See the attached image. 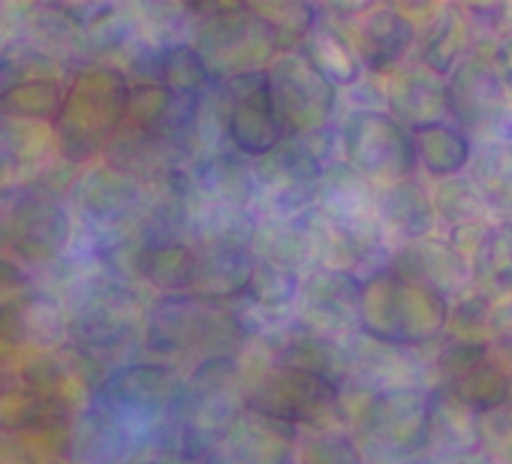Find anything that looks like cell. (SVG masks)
I'll return each instance as SVG.
<instances>
[{
  "instance_id": "f35d334b",
  "label": "cell",
  "mask_w": 512,
  "mask_h": 464,
  "mask_svg": "<svg viewBox=\"0 0 512 464\" xmlns=\"http://www.w3.org/2000/svg\"><path fill=\"white\" fill-rule=\"evenodd\" d=\"M0 145H4L7 157L16 163H34L43 160L52 151V127L43 121H16V118H0Z\"/></svg>"
},
{
  "instance_id": "9a60e30c",
  "label": "cell",
  "mask_w": 512,
  "mask_h": 464,
  "mask_svg": "<svg viewBox=\"0 0 512 464\" xmlns=\"http://www.w3.org/2000/svg\"><path fill=\"white\" fill-rule=\"evenodd\" d=\"M223 94H226V139L235 145L238 154L256 160L287 139L269 97L266 70L226 79Z\"/></svg>"
},
{
  "instance_id": "9c48e42d",
  "label": "cell",
  "mask_w": 512,
  "mask_h": 464,
  "mask_svg": "<svg viewBox=\"0 0 512 464\" xmlns=\"http://www.w3.org/2000/svg\"><path fill=\"white\" fill-rule=\"evenodd\" d=\"M266 85L287 139L332 124L338 109V88L326 82L299 49H284L266 67Z\"/></svg>"
},
{
  "instance_id": "7dc6e473",
  "label": "cell",
  "mask_w": 512,
  "mask_h": 464,
  "mask_svg": "<svg viewBox=\"0 0 512 464\" xmlns=\"http://www.w3.org/2000/svg\"><path fill=\"white\" fill-rule=\"evenodd\" d=\"M7 163H10V157H7L4 145H0V175H4V172H7Z\"/></svg>"
},
{
  "instance_id": "603a6c76",
  "label": "cell",
  "mask_w": 512,
  "mask_h": 464,
  "mask_svg": "<svg viewBox=\"0 0 512 464\" xmlns=\"http://www.w3.org/2000/svg\"><path fill=\"white\" fill-rule=\"evenodd\" d=\"M482 452V419L461 407L449 392L431 386L428 410V446L425 455L449 464Z\"/></svg>"
},
{
  "instance_id": "836d02e7",
  "label": "cell",
  "mask_w": 512,
  "mask_h": 464,
  "mask_svg": "<svg viewBox=\"0 0 512 464\" xmlns=\"http://www.w3.org/2000/svg\"><path fill=\"white\" fill-rule=\"evenodd\" d=\"M64 106V91L52 79H22L0 94V115L16 121H55Z\"/></svg>"
},
{
  "instance_id": "4fadbf2b",
  "label": "cell",
  "mask_w": 512,
  "mask_h": 464,
  "mask_svg": "<svg viewBox=\"0 0 512 464\" xmlns=\"http://www.w3.org/2000/svg\"><path fill=\"white\" fill-rule=\"evenodd\" d=\"M359 296H362V275L320 266L299 281L296 293V326L326 335L344 338L359 323Z\"/></svg>"
},
{
  "instance_id": "d6a6232c",
  "label": "cell",
  "mask_w": 512,
  "mask_h": 464,
  "mask_svg": "<svg viewBox=\"0 0 512 464\" xmlns=\"http://www.w3.org/2000/svg\"><path fill=\"white\" fill-rule=\"evenodd\" d=\"M428 190H431V205H434V217H437V236H443L446 229L461 226V223L494 220V214L488 211V205L482 202L479 190L473 187V181L467 175L437 181Z\"/></svg>"
},
{
  "instance_id": "ee69618b",
  "label": "cell",
  "mask_w": 512,
  "mask_h": 464,
  "mask_svg": "<svg viewBox=\"0 0 512 464\" xmlns=\"http://www.w3.org/2000/svg\"><path fill=\"white\" fill-rule=\"evenodd\" d=\"M488 61H491V67H494L503 91H506V97L512 100V31L488 52Z\"/></svg>"
},
{
  "instance_id": "277c9868",
  "label": "cell",
  "mask_w": 512,
  "mask_h": 464,
  "mask_svg": "<svg viewBox=\"0 0 512 464\" xmlns=\"http://www.w3.org/2000/svg\"><path fill=\"white\" fill-rule=\"evenodd\" d=\"M244 410V374L232 356L202 359L184 383L178 416V449L187 461L217 449L226 428Z\"/></svg>"
},
{
  "instance_id": "7a4b0ae2",
  "label": "cell",
  "mask_w": 512,
  "mask_h": 464,
  "mask_svg": "<svg viewBox=\"0 0 512 464\" xmlns=\"http://www.w3.org/2000/svg\"><path fill=\"white\" fill-rule=\"evenodd\" d=\"M449 302L425 287L395 278L386 266L362 275L356 329L410 350H428L446 332Z\"/></svg>"
},
{
  "instance_id": "b9f144b4",
  "label": "cell",
  "mask_w": 512,
  "mask_h": 464,
  "mask_svg": "<svg viewBox=\"0 0 512 464\" xmlns=\"http://www.w3.org/2000/svg\"><path fill=\"white\" fill-rule=\"evenodd\" d=\"M488 359L512 377V302H497L485 329Z\"/></svg>"
},
{
  "instance_id": "ab89813d",
  "label": "cell",
  "mask_w": 512,
  "mask_h": 464,
  "mask_svg": "<svg viewBox=\"0 0 512 464\" xmlns=\"http://www.w3.org/2000/svg\"><path fill=\"white\" fill-rule=\"evenodd\" d=\"M491 308H494L491 299H485L476 290H467L461 299L449 302V320H446V332L443 335L467 338V341H485Z\"/></svg>"
},
{
  "instance_id": "6da1fadb",
  "label": "cell",
  "mask_w": 512,
  "mask_h": 464,
  "mask_svg": "<svg viewBox=\"0 0 512 464\" xmlns=\"http://www.w3.org/2000/svg\"><path fill=\"white\" fill-rule=\"evenodd\" d=\"M184 380L166 362H133L112 371L94 395V413L106 419L127 443L142 449L160 440L172 425L178 434Z\"/></svg>"
},
{
  "instance_id": "8992f818",
  "label": "cell",
  "mask_w": 512,
  "mask_h": 464,
  "mask_svg": "<svg viewBox=\"0 0 512 464\" xmlns=\"http://www.w3.org/2000/svg\"><path fill=\"white\" fill-rule=\"evenodd\" d=\"M281 37L253 7H223L193 25V52L208 76L235 79L260 73L278 58Z\"/></svg>"
},
{
  "instance_id": "7402d4cb",
  "label": "cell",
  "mask_w": 512,
  "mask_h": 464,
  "mask_svg": "<svg viewBox=\"0 0 512 464\" xmlns=\"http://www.w3.org/2000/svg\"><path fill=\"white\" fill-rule=\"evenodd\" d=\"M470 46H473V37H470V25L464 19L461 4L431 7L416 25L413 61L446 79L455 70V64L470 52Z\"/></svg>"
},
{
  "instance_id": "8d00e7d4",
  "label": "cell",
  "mask_w": 512,
  "mask_h": 464,
  "mask_svg": "<svg viewBox=\"0 0 512 464\" xmlns=\"http://www.w3.org/2000/svg\"><path fill=\"white\" fill-rule=\"evenodd\" d=\"M208 82V70L187 43L166 46L160 55V85L178 97H196Z\"/></svg>"
},
{
  "instance_id": "bcb514c9",
  "label": "cell",
  "mask_w": 512,
  "mask_h": 464,
  "mask_svg": "<svg viewBox=\"0 0 512 464\" xmlns=\"http://www.w3.org/2000/svg\"><path fill=\"white\" fill-rule=\"evenodd\" d=\"M398 464H443V461H437L431 455H419V458H407V461H398Z\"/></svg>"
},
{
  "instance_id": "d590c367",
  "label": "cell",
  "mask_w": 512,
  "mask_h": 464,
  "mask_svg": "<svg viewBox=\"0 0 512 464\" xmlns=\"http://www.w3.org/2000/svg\"><path fill=\"white\" fill-rule=\"evenodd\" d=\"M299 275L269 263V260H256L253 257V269H250V281H247V293L253 296V302L266 308V311H278V308H290L296 302L299 293Z\"/></svg>"
},
{
  "instance_id": "ffe728a7",
  "label": "cell",
  "mask_w": 512,
  "mask_h": 464,
  "mask_svg": "<svg viewBox=\"0 0 512 464\" xmlns=\"http://www.w3.org/2000/svg\"><path fill=\"white\" fill-rule=\"evenodd\" d=\"M145 193L136 178L106 166L91 169L76 187V208L85 226L94 232H118L133 220H142Z\"/></svg>"
},
{
  "instance_id": "f546056e",
  "label": "cell",
  "mask_w": 512,
  "mask_h": 464,
  "mask_svg": "<svg viewBox=\"0 0 512 464\" xmlns=\"http://www.w3.org/2000/svg\"><path fill=\"white\" fill-rule=\"evenodd\" d=\"M413 148H416L419 172L437 184V181L467 172L473 139L461 133L455 124H437V127L413 133Z\"/></svg>"
},
{
  "instance_id": "5bb4252c",
  "label": "cell",
  "mask_w": 512,
  "mask_h": 464,
  "mask_svg": "<svg viewBox=\"0 0 512 464\" xmlns=\"http://www.w3.org/2000/svg\"><path fill=\"white\" fill-rule=\"evenodd\" d=\"M416 19L404 7L368 4L362 16L350 25H341L356 49L362 73L371 79H386L413 58L416 46Z\"/></svg>"
},
{
  "instance_id": "ac0fdd59",
  "label": "cell",
  "mask_w": 512,
  "mask_h": 464,
  "mask_svg": "<svg viewBox=\"0 0 512 464\" xmlns=\"http://www.w3.org/2000/svg\"><path fill=\"white\" fill-rule=\"evenodd\" d=\"M383 112H389L410 133L449 124L446 79L410 58L383 79Z\"/></svg>"
},
{
  "instance_id": "4dcf8cb0",
  "label": "cell",
  "mask_w": 512,
  "mask_h": 464,
  "mask_svg": "<svg viewBox=\"0 0 512 464\" xmlns=\"http://www.w3.org/2000/svg\"><path fill=\"white\" fill-rule=\"evenodd\" d=\"M139 275L166 296H184L190 278V245L184 242H145L133 260Z\"/></svg>"
},
{
  "instance_id": "2e32d148",
  "label": "cell",
  "mask_w": 512,
  "mask_h": 464,
  "mask_svg": "<svg viewBox=\"0 0 512 464\" xmlns=\"http://www.w3.org/2000/svg\"><path fill=\"white\" fill-rule=\"evenodd\" d=\"M386 269L401 281H410L416 287H425L443 296L446 302H455L467 290H473L470 263L458 257L446 245L443 236H428V239L395 245L386 257Z\"/></svg>"
},
{
  "instance_id": "f6af8a7d",
  "label": "cell",
  "mask_w": 512,
  "mask_h": 464,
  "mask_svg": "<svg viewBox=\"0 0 512 464\" xmlns=\"http://www.w3.org/2000/svg\"><path fill=\"white\" fill-rule=\"evenodd\" d=\"M449 464H494V461H491L488 455H482V452H479V455H473V458H464V461H449Z\"/></svg>"
},
{
  "instance_id": "3957f363",
  "label": "cell",
  "mask_w": 512,
  "mask_h": 464,
  "mask_svg": "<svg viewBox=\"0 0 512 464\" xmlns=\"http://www.w3.org/2000/svg\"><path fill=\"white\" fill-rule=\"evenodd\" d=\"M431 389H380L353 398L347 431L368 464H398L425 455Z\"/></svg>"
},
{
  "instance_id": "f1b7e54d",
  "label": "cell",
  "mask_w": 512,
  "mask_h": 464,
  "mask_svg": "<svg viewBox=\"0 0 512 464\" xmlns=\"http://www.w3.org/2000/svg\"><path fill=\"white\" fill-rule=\"evenodd\" d=\"M193 193L223 205L247 208L256 199V181L250 160L232 151H217L193 169Z\"/></svg>"
},
{
  "instance_id": "ba28073f",
  "label": "cell",
  "mask_w": 512,
  "mask_h": 464,
  "mask_svg": "<svg viewBox=\"0 0 512 464\" xmlns=\"http://www.w3.org/2000/svg\"><path fill=\"white\" fill-rule=\"evenodd\" d=\"M244 410L266 413L293 428H347L344 398L335 386L275 362L244 383Z\"/></svg>"
},
{
  "instance_id": "d6986e66",
  "label": "cell",
  "mask_w": 512,
  "mask_h": 464,
  "mask_svg": "<svg viewBox=\"0 0 512 464\" xmlns=\"http://www.w3.org/2000/svg\"><path fill=\"white\" fill-rule=\"evenodd\" d=\"M296 443L299 431L293 425L256 410H241L208 464H290Z\"/></svg>"
},
{
  "instance_id": "83f0119b",
  "label": "cell",
  "mask_w": 512,
  "mask_h": 464,
  "mask_svg": "<svg viewBox=\"0 0 512 464\" xmlns=\"http://www.w3.org/2000/svg\"><path fill=\"white\" fill-rule=\"evenodd\" d=\"M473 290L485 299L512 302V217H494L482 245L470 257Z\"/></svg>"
},
{
  "instance_id": "7c38bea8",
  "label": "cell",
  "mask_w": 512,
  "mask_h": 464,
  "mask_svg": "<svg viewBox=\"0 0 512 464\" xmlns=\"http://www.w3.org/2000/svg\"><path fill=\"white\" fill-rule=\"evenodd\" d=\"M350 359V386L341 395H368L380 389H431V371L422 350L398 347L389 341H377L359 329L341 338Z\"/></svg>"
},
{
  "instance_id": "52a82bcc",
  "label": "cell",
  "mask_w": 512,
  "mask_h": 464,
  "mask_svg": "<svg viewBox=\"0 0 512 464\" xmlns=\"http://www.w3.org/2000/svg\"><path fill=\"white\" fill-rule=\"evenodd\" d=\"M338 127V160L374 187L419 178L413 133L383 109H350Z\"/></svg>"
},
{
  "instance_id": "c3c4849f",
  "label": "cell",
  "mask_w": 512,
  "mask_h": 464,
  "mask_svg": "<svg viewBox=\"0 0 512 464\" xmlns=\"http://www.w3.org/2000/svg\"><path fill=\"white\" fill-rule=\"evenodd\" d=\"M118 464H160V461H148V458H127V461H118Z\"/></svg>"
},
{
  "instance_id": "cb8c5ba5",
  "label": "cell",
  "mask_w": 512,
  "mask_h": 464,
  "mask_svg": "<svg viewBox=\"0 0 512 464\" xmlns=\"http://www.w3.org/2000/svg\"><path fill=\"white\" fill-rule=\"evenodd\" d=\"M253 269L250 248L229 245H190V278L187 296L196 299H223L247 290Z\"/></svg>"
},
{
  "instance_id": "30bf717a",
  "label": "cell",
  "mask_w": 512,
  "mask_h": 464,
  "mask_svg": "<svg viewBox=\"0 0 512 464\" xmlns=\"http://www.w3.org/2000/svg\"><path fill=\"white\" fill-rule=\"evenodd\" d=\"M314 205L326 217H332L347 236H353L377 266H386V257L392 248L386 245L383 229L377 223V187L374 184L356 175L347 163L335 160L332 166L323 169L317 181Z\"/></svg>"
},
{
  "instance_id": "44dd1931",
  "label": "cell",
  "mask_w": 512,
  "mask_h": 464,
  "mask_svg": "<svg viewBox=\"0 0 512 464\" xmlns=\"http://www.w3.org/2000/svg\"><path fill=\"white\" fill-rule=\"evenodd\" d=\"M377 223L389 248L437 236L431 190L422 178L377 187Z\"/></svg>"
},
{
  "instance_id": "5b68a950",
  "label": "cell",
  "mask_w": 512,
  "mask_h": 464,
  "mask_svg": "<svg viewBox=\"0 0 512 464\" xmlns=\"http://www.w3.org/2000/svg\"><path fill=\"white\" fill-rule=\"evenodd\" d=\"M127 97V79L115 67L85 70L73 82L58 112V136L64 154L73 163L94 157L112 145L121 121H127Z\"/></svg>"
},
{
  "instance_id": "7bdbcfd3",
  "label": "cell",
  "mask_w": 512,
  "mask_h": 464,
  "mask_svg": "<svg viewBox=\"0 0 512 464\" xmlns=\"http://www.w3.org/2000/svg\"><path fill=\"white\" fill-rule=\"evenodd\" d=\"M494 220H482V223H461V226H452V229H446L443 232V239H446V245L458 254V257H464L467 263H470V257L476 254V248L482 245V239H485V232H488V226H491Z\"/></svg>"
},
{
  "instance_id": "60d3db41",
  "label": "cell",
  "mask_w": 512,
  "mask_h": 464,
  "mask_svg": "<svg viewBox=\"0 0 512 464\" xmlns=\"http://www.w3.org/2000/svg\"><path fill=\"white\" fill-rule=\"evenodd\" d=\"M482 455L494 464H512V398L482 416Z\"/></svg>"
},
{
  "instance_id": "d4e9b609",
  "label": "cell",
  "mask_w": 512,
  "mask_h": 464,
  "mask_svg": "<svg viewBox=\"0 0 512 464\" xmlns=\"http://www.w3.org/2000/svg\"><path fill=\"white\" fill-rule=\"evenodd\" d=\"M275 365L311 374L335 386L338 392L350 386V359L341 338H326L302 326H296L287 338H281V347L275 350Z\"/></svg>"
},
{
  "instance_id": "e575fe53",
  "label": "cell",
  "mask_w": 512,
  "mask_h": 464,
  "mask_svg": "<svg viewBox=\"0 0 512 464\" xmlns=\"http://www.w3.org/2000/svg\"><path fill=\"white\" fill-rule=\"evenodd\" d=\"M422 353H425V362H428V371H431V383L434 386H449V383L461 380L464 374H470L476 365H482L488 359V344L443 335L437 344H431Z\"/></svg>"
},
{
  "instance_id": "8fae6325",
  "label": "cell",
  "mask_w": 512,
  "mask_h": 464,
  "mask_svg": "<svg viewBox=\"0 0 512 464\" xmlns=\"http://www.w3.org/2000/svg\"><path fill=\"white\" fill-rule=\"evenodd\" d=\"M446 100H449V124H455L473 142L494 136L509 109V97L488 55L476 49H470L446 76Z\"/></svg>"
},
{
  "instance_id": "e0dca14e",
  "label": "cell",
  "mask_w": 512,
  "mask_h": 464,
  "mask_svg": "<svg viewBox=\"0 0 512 464\" xmlns=\"http://www.w3.org/2000/svg\"><path fill=\"white\" fill-rule=\"evenodd\" d=\"M7 236L28 263H52L70 245V214L46 190L22 193L10 208Z\"/></svg>"
},
{
  "instance_id": "74e56055",
  "label": "cell",
  "mask_w": 512,
  "mask_h": 464,
  "mask_svg": "<svg viewBox=\"0 0 512 464\" xmlns=\"http://www.w3.org/2000/svg\"><path fill=\"white\" fill-rule=\"evenodd\" d=\"M299 464H368L347 428L308 431L296 443Z\"/></svg>"
},
{
  "instance_id": "1f68e13d",
  "label": "cell",
  "mask_w": 512,
  "mask_h": 464,
  "mask_svg": "<svg viewBox=\"0 0 512 464\" xmlns=\"http://www.w3.org/2000/svg\"><path fill=\"white\" fill-rule=\"evenodd\" d=\"M437 389L449 392L461 407H467L470 413H476L482 419L512 398V377L500 365L485 359L482 365H476L461 380H455L449 386H437Z\"/></svg>"
},
{
  "instance_id": "4316f807",
  "label": "cell",
  "mask_w": 512,
  "mask_h": 464,
  "mask_svg": "<svg viewBox=\"0 0 512 464\" xmlns=\"http://www.w3.org/2000/svg\"><path fill=\"white\" fill-rule=\"evenodd\" d=\"M479 190L488 211L497 217H512V139L485 136L473 142L470 163L464 172Z\"/></svg>"
},
{
  "instance_id": "484cf974",
  "label": "cell",
  "mask_w": 512,
  "mask_h": 464,
  "mask_svg": "<svg viewBox=\"0 0 512 464\" xmlns=\"http://www.w3.org/2000/svg\"><path fill=\"white\" fill-rule=\"evenodd\" d=\"M299 52L305 55V61L335 88H353L365 79L362 64L356 58V49L347 37V31L335 22V19H320L314 22V28L302 37Z\"/></svg>"
}]
</instances>
